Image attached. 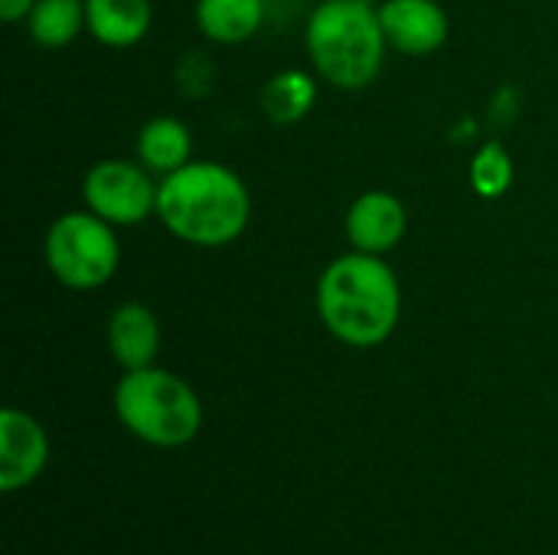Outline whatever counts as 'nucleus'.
I'll use <instances>...</instances> for the list:
<instances>
[{
	"instance_id": "nucleus-1",
	"label": "nucleus",
	"mask_w": 558,
	"mask_h": 555,
	"mask_svg": "<svg viewBox=\"0 0 558 555\" xmlns=\"http://www.w3.org/2000/svg\"><path fill=\"white\" fill-rule=\"evenodd\" d=\"M314 304L333 340L353 350H373L383 347L402 321V285L383 255L350 249L324 265Z\"/></svg>"
},
{
	"instance_id": "nucleus-2",
	"label": "nucleus",
	"mask_w": 558,
	"mask_h": 555,
	"mask_svg": "<svg viewBox=\"0 0 558 555\" xmlns=\"http://www.w3.org/2000/svg\"><path fill=\"white\" fill-rule=\"evenodd\" d=\"M160 226L196 249H226L248 229L252 196L245 180L219 160H190L160 177Z\"/></svg>"
},
{
	"instance_id": "nucleus-3",
	"label": "nucleus",
	"mask_w": 558,
	"mask_h": 555,
	"mask_svg": "<svg viewBox=\"0 0 558 555\" xmlns=\"http://www.w3.org/2000/svg\"><path fill=\"white\" fill-rule=\"evenodd\" d=\"M304 49L314 75L340 92H360L383 72L389 43L373 0H324L314 7Z\"/></svg>"
},
{
	"instance_id": "nucleus-4",
	"label": "nucleus",
	"mask_w": 558,
	"mask_h": 555,
	"mask_svg": "<svg viewBox=\"0 0 558 555\" xmlns=\"http://www.w3.org/2000/svg\"><path fill=\"white\" fill-rule=\"evenodd\" d=\"M111 402L121 429L141 445L160 451L186 448L203 429V402L196 389L183 376L160 370L157 363L124 370Z\"/></svg>"
},
{
	"instance_id": "nucleus-5",
	"label": "nucleus",
	"mask_w": 558,
	"mask_h": 555,
	"mask_svg": "<svg viewBox=\"0 0 558 555\" xmlns=\"http://www.w3.org/2000/svg\"><path fill=\"white\" fill-rule=\"evenodd\" d=\"M118 226L105 222L92 209L62 213L52 219L43 239V258L49 275L69 291H98L105 288L121 265Z\"/></svg>"
},
{
	"instance_id": "nucleus-6",
	"label": "nucleus",
	"mask_w": 558,
	"mask_h": 555,
	"mask_svg": "<svg viewBox=\"0 0 558 555\" xmlns=\"http://www.w3.org/2000/svg\"><path fill=\"white\" fill-rule=\"evenodd\" d=\"M157 190L160 180L141 164L124 157H105L85 170L82 200L85 209L101 216L111 226H141L157 216Z\"/></svg>"
},
{
	"instance_id": "nucleus-7",
	"label": "nucleus",
	"mask_w": 558,
	"mask_h": 555,
	"mask_svg": "<svg viewBox=\"0 0 558 555\" xmlns=\"http://www.w3.org/2000/svg\"><path fill=\"white\" fill-rule=\"evenodd\" d=\"M49 464V435L23 409L0 412V491L20 494L33 487Z\"/></svg>"
},
{
	"instance_id": "nucleus-8",
	"label": "nucleus",
	"mask_w": 558,
	"mask_h": 555,
	"mask_svg": "<svg viewBox=\"0 0 558 555\" xmlns=\"http://www.w3.org/2000/svg\"><path fill=\"white\" fill-rule=\"evenodd\" d=\"M376 7L389 49L402 56H432L448 43L451 20L438 0H379Z\"/></svg>"
},
{
	"instance_id": "nucleus-9",
	"label": "nucleus",
	"mask_w": 558,
	"mask_h": 555,
	"mask_svg": "<svg viewBox=\"0 0 558 555\" xmlns=\"http://www.w3.org/2000/svg\"><path fill=\"white\" fill-rule=\"evenodd\" d=\"M405 229H409V209L389 190L360 193L343 216V232H347L350 249L369 252V255L392 252L405 239Z\"/></svg>"
},
{
	"instance_id": "nucleus-10",
	"label": "nucleus",
	"mask_w": 558,
	"mask_h": 555,
	"mask_svg": "<svg viewBox=\"0 0 558 555\" xmlns=\"http://www.w3.org/2000/svg\"><path fill=\"white\" fill-rule=\"evenodd\" d=\"M105 343L121 370L154 366L160 353V321L141 301H124L111 311L105 327Z\"/></svg>"
},
{
	"instance_id": "nucleus-11",
	"label": "nucleus",
	"mask_w": 558,
	"mask_h": 555,
	"mask_svg": "<svg viewBox=\"0 0 558 555\" xmlns=\"http://www.w3.org/2000/svg\"><path fill=\"white\" fill-rule=\"evenodd\" d=\"M154 26L150 0H85V33L108 49L137 46Z\"/></svg>"
},
{
	"instance_id": "nucleus-12",
	"label": "nucleus",
	"mask_w": 558,
	"mask_h": 555,
	"mask_svg": "<svg viewBox=\"0 0 558 555\" xmlns=\"http://www.w3.org/2000/svg\"><path fill=\"white\" fill-rule=\"evenodd\" d=\"M196 29L216 46L248 43L265 23V0H196Z\"/></svg>"
},
{
	"instance_id": "nucleus-13",
	"label": "nucleus",
	"mask_w": 558,
	"mask_h": 555,
	"mask_svg": "<svg viewBox=\"0 0 558 555\" xmlns=\"http://www.w3.org/2000/svg\"><path fill=\"white\" fill-rule=\"evenodd\" d=\"M137 160L154 173L167 177L193 160V134L173 114H157L137 131Z\"/></svg>"
},
{
	"instance_id": "nucleus-14",
	"label": "nucleus",
	"mask_w": 558,
	"mask_h": 555,
	"mask_svg": "<svg viewBox=\"0 0 558 555\" xmlns=\"http://www.w3.org/2000/svg\"><path fill=\"white\" fill-rule=\"evenodd\" d=\"M317 101V82L304 69H281L262 88V114L271 124H298Z\"/></svg>"
},
{
	"instance_id": "nucleus-15",
	"label": "nucleus",
	"mask_w": 558,
	"mask_h": 555,
	"mask_svg": "<svg viewBox=\"0 0 558 555\" xmlns=\"http://www.w3.org/2000/svg\"><path fill=\"white\" fill-rule=\"evenodd\" d=\"M85 29V0H36L26 33L43 49H62Z\"/></svg>"
},
{
	"instance_id": "nucleus-16",
	"label": "nucleus",
	"mask_w": 558,
	"mask_h": 555,
	"mask_svg": "<svg viewBox=\"0 0 558 555\" xmlns=\"http://www.w3.org/2000/svg\"><path fill=\"white\" fill-rule=\"evenodd\" d=\"M517 180V164L500 141H487L471 157V186L481 200H500Z\"/></svg>"
},
{
	"instance_id": "nucleus-17",
	"label": "nucleus",
	"mask_w": 558,
	"mask_h": 555,
	"mask_svg": "<svg viewBox=\"0 0 558 555\" xmlns=\"http://www.w3.org/2000/svg\"><path fill=\"white\" fill-rule=\"evenodd\" d=\"M33 7H36V0H0V20L3 23H26Z\"/></svg>"
},
{
	"instance_id": "nucleus-18",
	"label": "nucleus",
	"mask_w": 558,
	"mask_h": 555,
	"mask_svg": "<svg viewBox=\"0 0 558 555\" xmlns=\"http://www.w3.org/2000/svg\"><path fill=\"white\" fill-rule=\"evenodd\" d=\"M373 3H379V0H373Z\"/></svg>"
}]
</instances>
